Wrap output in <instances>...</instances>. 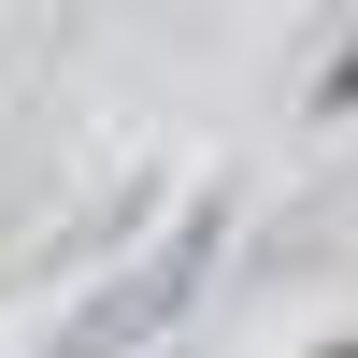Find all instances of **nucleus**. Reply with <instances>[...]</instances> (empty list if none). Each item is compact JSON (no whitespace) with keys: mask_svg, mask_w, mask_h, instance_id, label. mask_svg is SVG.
Returning <instances> with one entry per match:
<instances>
[{"mask_svg":"<svg viewBox=\"0 0 358 358\" xmlns=\"http://www.w3.org/2000/svg\"><path fill=\"white\" fill-rule=\"evenodd\" d=\"M215 229H229V215H215V201H201V215H187V229H172V244H158V258H129V273H115V287H101V301H86V315H72V330H57V358H143V344H158V330H172V315H187V301H201V273H215Z\"/></svg>","mask_w":358,"mask_h":358,"instance_id":"1","label":"nucleus"},{"mask_svg":"<svg viewBox=\"0 0 358 358\" xmlns=\"http://www.w3.org/2000/svg\"><path fill=\"white\" fill-rule=\"evenodd\" d=\"M315 358H358V344H315Z\"/></svg>","mask_w":358,"mask_h":358,"instance_id":"3","label":"nucleus"},{"mask_svg":"<svg viewBox=\"0 0 358 358\" xmlns=\"http://www.w3.org/2000/svg\"><path fill=\"white\" fill-rule=\"evenodd\" d=\"M315 101H330V115H358V43H344V72H330V86H315Z\"/></svg>","mask_w":358,"mask_h":358,"instance_id":"2","label":"nucleus"}]
</instances>
